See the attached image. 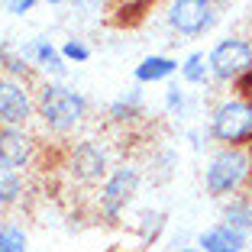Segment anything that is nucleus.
I'll return each instance as SVG.
<instances>
[{
    "label": "nucleus",
    "instance_id": "1",
    "mask_svg": "<svg viewBox=\"0 0 252 252\" xmlns=\"http://www.w3.org/2000/svg\"><path fill=\"white\" fill-rule=\"evenodd\" d=\"M91 117V100L65 81H42L36 91V120L49 136H71Z\"/></svg>",
    "mask_w": 252,
    "mask_h": 252
},
{
    "label": "nucleus",
    "instance_id": "2",
    "mask_svg": "<svg viewBox=\"0 0 252 252\" xmlns=\"http://www.w3.org/2000/svg\"><path fill=\"white\" fill-rule=\"evenodd\" d=\"M246 188H252V149L217 146V152L204 168V191L214 200H226L246 194Z\"/></svg>",
    "mask_w": 252,
    "mask_h": 252
},
{
    "label": "nucleus",
    "instance_id": "3",
    "mask_svg": "<svg viewBox=\"0 0 252 252\" xmlns=\"http://www.w3.org/2000/svg\"><path fill=\"white\" fill-rule=\"evenodd\" d=\"M207 136L223 149H252V97H223L210 110Z\"/></svg>",
    "mask_w": 252,
    "mask_h": 252
},
{
    "label": "nucleus",
    "instance_id": "4",
    "mask_svg": "<svg viewBox=\"0 0 252 252\" xmlns=\"http://www.w3.org/2000/svg\"><path fill=\"white\" fill-rule=\"evenodd\" d=\"M62 168H65V175L78 188H100L113 168V156H110V149H107V142L94 139V136H84V139L71 142L65 149Z\"/></svg>",
    "mask_w": 252,
    "mask_h": 252
},
{
    "label": "nucleus",
    "instance_id": "5",
    "mask_svg": "<svg viewBox=\"0 0 252 252\" xmlns=\"http://www.w3.org/2000/svg\"><path fill=\"white\" fill-rule=\"evenodd\" d=\"M142 188V168L136 162H117L104 185L97 188V217L107 223H117L123 210L136 200Z\"/></svg>",
    "mask_w": 252,
    "mask_h": 252
},
{
    "label": "nucleus",
    "instance_id": "6",
    "mask_svg": "<svg viewBox=\"0 0 252 252\" xmlns=\"http://www.w3.org/2000/svg\"><path fill=\"white\" fill-rule=\"evenodd\" d=\"M207 68L217 84H239L252 71V42L243 36L220 39L207 52Z\"/></svg>",
    "mask_w": 252,
    "mask_h": 252
},
{
    "label": "nucleus",
    "instance_id": "7",
    "mask_svg": "<svg viewBox=\"0 0 252 252\" xmlns=\"http://www.w3.org/2000/svg\"><path fill=\"white\" fill-rule=\"evenodd\" d=\"M165 23L175 36L197 39L217 26V3L214 0H168Z\"/></svg>",
    "mask_w": 252,
    "mask_h": 252
},
{
    "label": "nucleus",
    "instance_id": "8",
    "mask_svg": "<svg viewBox=\"0 0 252 252\" xmlns=\"http://www.w3.org/2000/svg\"><path fill=\"white\" fill-rule=\"evenodd\" d=\"M45 149L30 126H0V162L16 168L20 175L39 168Z\"/></svg>",
    "mask_w": 252,
    "mask_h": 252
},
{
    "label": "nucleus",
    "instance_id": "9",
    "mask_svg": "<svg viewBox=\"0 0 252 252\" xmlns=\"http://www.w3.org/2000/svg\"><path fill=\"white\" fill-rule=\"evenodd\" d=\"M36 120V91L30 81L0 74V126H30Z\"/></svg>",
    "mask_w": 252,
    "mask_h": 252
},
{
    "label": "nucleus",
    "instance_id": "10",
    "mask_svg": "<svg viewBox=\"0 0 252 252\" xmlns=\"http://www.w3.org/2000/svg\"><path fill=\"white\" fill-rule=\"evenodd\" d=\"M20 55L30 62L36 71L45 74V81H62L68 74V62L62 59L59 45H55L52 39H45V36H36V39H30V42H23Z\"/></svg>",
    "mask_w": 252,
    "mask_h": 252
},
{
    "label": "nucleus",
    "instance_id": "11",
    "mask_svg": "<svg viewBox=\"0 0 252 252\" xmlns=\"http://www.w3.org/2000/svg\"><path fill=\"white\" fill-rule=\"evenodd\" d=\"M246 246H249V236L230 230L226 223H214V226L197 233V249L200 252H246Z\"/></svg>",
    "mask_w": 252,
    "mask_h": 252
},
{
    "label": "nucleus",
    "instance_id": "12",
    "mask_svg": "<svg viewBox=\"0 0 252 252\" xmlns=\"http://www.w3.org/2000/svg\"><path fill=\"white\" fill-rule=\"evenodd\" d=\"M142 113H146V97H142L139 88H129L107 107V120L113 126H133L136 120H142Z\"/></svg>",
    "mask_w": 252,
    "mask_h": 252
},
{
    "label": "nucleus",
    "instance_id": "13",
    "mask_svg": "<svg viewBox=\"0 0 252 252\" xmlns=\"http://www.w3.org/2000/svg\"><path fill=\"white\" fill-rule=\"evenodd\" d=\"M220 223H226L230 230L252 236V197L249 194H236V197H226L220 204Z\"/></svg>",
    "mask_w": 252,
    "mask_h": 252
},
{
    "label": "nucleus",
    "instance_id": "14",
    "mask_svg": "<svg viewBox=\"0 0 252 252\" xmlns=\"http://www.w3.org/2000/svg\"><path fill=\"white\" fill-rule=\"evenodd\" d=\"M178 59L171 55H146L139 65L133 68V78L136 84H158V81H168L171 74H178Z\"/></svg>",
    "mask_w": 252,
    "mask_h": 252
},
{
    "label": "nucleus",
    "instance_id": "15",
    "mask_svg": "<svg viewBox=\"0 0 252 252\" xmlns=\"http://www.w3.org/2000/svg\"><path fill=\"white\" fill-rule=\"evenodd\" d=\"M26 194H30L26 175H20L16 168H10V165L0 162V210L20 207L23 200H26Z\"/></svg>",
    "mask_w": 252,
    "mask_h": 252
},
{
    "label": "nucleus",
    "instance_id": "16",
    "mask_svg": "<svg viewBox=\"0 0 252 252\" xmlns=\"http://www.w3.org/2000/svg\"><path fill=\"white\" fill-rule=\"evenodd\" d=\"M178 74L181 81L191 84V88H207L214 78H210V68H207V55L204 52H191L185 55V62L178 65Z\"/></svg>",
    "mask_w": 252,
    "mask_h": 252
},
{
    "label": "nucleus",
    "instance_id": "17",
    "mask_svg": "<svg viewBox=\"0 0 252 252\" xmlns=\"http://www.w3.org/2000/svg\"><path fill=\"white\" fill-rule=\"evenodd\" d=\"M0 252H30V236L20 223H0Z\"/></svg>",
    "mask_w": 252,
    "mask_h": 252
},
{
    "label": "nucleus",
    "instance_id": "18",
    "mask_svg": "<svg viewBox=\"0 0 252 252\" xmlns=\"http://www.w3.org/2000/svg\"><path fill=\"white\" fill-rule=\"evenodd\" d=\"M165 223H168L165 210H142L139 220H136V230H139V236L146 239V243H156V239L162 236Z\"/></svg>",
    "mask_w": 252,
    "mask_h": 252
},
{
    "label": "nucleus",
    "instance_id": "19",
    "mask_svg": "<svg viewBox=\"0 0 252 252\" xmlns=\"http://www.w3.org/2000/svg\"><path fill=\"white\" fill-rule=\"evenodd\" d=\"M59 52L68 65H84V62H91V45L84 42V39H74V36L59 45Z\"/></svg>",
    "mask_w": 252,
    "mask_h": 252
},
{
    "label": "nucleus",
    "instance_id": "20",
    "mask_svg": "<svg viewBox=\"0 0 252 252\" xmlns=\"http://www.w3.org/2000/svg\"><path fill=\"white\" fill-rule=\"evenodd\" d=\"M165 110H168V117H185L188 113V91L178 88V84H168L165 88Z\"/></svg>",
    "mask_w": 252,
    "mask_h": 252
},
{
    "label": "nucleus",
    "instance_id": "21",
    "mask_svg": "<svg viewBox=\"0 0 252 252\" xmlns=\"http://www.w3.org/2000/svg\"><path fill=\"white\" fill-rule=\"evenodd\" d=\"M71 7L84 16H104L113 7V0H71Z\"/></svg>",
    "mask_w": 252,
    "mask_h": 252
},
{
    "label": "nucleus",
    "instance_id": "22",
    "mask_svg": "<svg viewBox=\"0 0 252 252\" xmlns=\"http://www.w3.org/2000/svg\"><path fill=\"white\" fill-rule=\"evenodd\" d=\"M0 7H3V13H10V16H26V13H32V10L39 7V0H0Z\"/></svg>",
    "mask_w": 252,
    "mask_h": 252
},
{
    "label": "nucleus",
    "instance_id": "23",
    "mask_svg": "<svg viewBox=\"0 0 252 252\" xmlns=\"http://www.w3.org/2000/svg\"><path fill=\"white\" fill-rule=\"evenodd\" d=\"M42 3H49V7H59V3H65V0H42Z\"/></svg>",
    "mask_w": 252,
    "mask_h": 252
},
{
    "label": "nucleus",
    "instance_id": "24",
    "mask_svg": "<svg viewBox=\"0 0 252 252\" xmlns=\"http://www.w3.org/2000/svg\"><path fill=\"white\" fill-rule=\"evenodd\" d=\"M181 252H200V249H197V246H188V249H181Z\"/></svg>",
    "mask_w": 252,
    "mask_h": 252
}]
</instances>
